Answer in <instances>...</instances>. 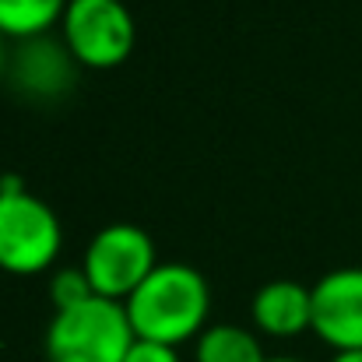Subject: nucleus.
I'll use <instances>...</instances> for the list:
<instances>
[{"instance_id":"obj_1","label":"nucleus","mask_w":362,"mask_h":362,"mask_svg":"<svg viewBox=\"0 0 362 362\" xmlns=\"http://www.w3.org/2000/svg\"><path fill=\"white\" fill-rule=\"evenodd\" d=\"M123 306L141 341H158L176 349L204 334L211 313V288L194 264L165 260L137 285V292Z\"/></svg>"},{"instance_id":"obj_15","label":"nucleus","mask_w":362,"mask_h":362,"mask_svg":"<svg viewBox=\"0 0 362 362\" xmlns=\"http://www.w3.org/2000/svg\"><path fill=\"white\" fill-rule=\"evenodd\" d=\"M267 362H303V359H288V356H278V359H267Z\"/></svg>"},{"instance_id":"obj_5","label":"nucleus","mask_w":362,"mask_h":362,"mask_svg":"<svg viewBox=\"0 0 362 362\" xmlns=\"http://www.w3.org/2000/svg\"><path fill=\"white\" fill-rule=\"evenodd\" d=\"M81 267H85L95 296L127 303L137 292V285L158 267V257H155L151 236L141 226L113 222L92 236Z\"/></svg>"},{"instance_id":"obj_7","label":"nucleus","mask_w":362,"mask_h":362,"mask_svg":"<svg viewBox=\"0 0 362 362\" xmlns=\"http://www.w3.org/2000/svg\"><path fill=\"white\" fill-rule=\"evenodd\" d=\"M253 324L271 338H296L313 327V288L299 281H267L250 303Z\"/></svg>"},{"instance_id":"obj_6","label":"nucleus","mask_w":362,"mask_h":362,"mask_svg":"<svg viewBox=\"0 0 362 362\" xmlns=\"http://www.w3.org/2000/svg\"><path fill=\"white\" fill-rule=\"evenodd\" d=\"M334 352H362V267L327 271L313 285V327Z\"/></svg>"},{"instance_id":"obj_4","label":"nucleus","mask_w":362,"mask_h":362,"mask_svg":"<svg viewBox=\"0 0 362 362\" xmlns=\"http://www.w3.org/2000/svg\"><path fill=\"white\" fill-rule=\"evenodd\" d=\"M60 25L71 60L92 71L120 67L137 39L134 14L123 0H71Z\"/></svg>"},{"instance_id":"obj_3","label":"nucleus","mask_w":362,"mask_h":362,"mask_svg":"<svg viewBox=\"0 0 362 362\" xmlns=\"http://www.w3.org/2000/svg\"><path fill=\"white\" fill-rule=\"evenodd\" d=\"M137 334L130 327L127 306L92 296L81 306L57 310L46 327L49 362H123Z\"/></svg>"},{"instance_id":"obj_2","label":"nucleus","mask_w":362,"mask_h":362,"mask_svg":"<svg viewBox=\"0 0 362 362\" xmlns=\"http://www.w3.org/2000/svg\"><path fill=\"white\" fill-rule=\"evenodd\" d=\"M64 229L57 211L25 190L18 176L0 180V271L28 278L60 257Z\"/></svg>"},{"instance_id":"obj_13","label":"nucleus","mask_w":362,"mask_h":362,"mask_svg":"<svg viewBox=\"0 0 362 362\" xmlns=\"http://www.w3.org/2000/svg\"><path fill=\"white\" fill-rule=\"evenodd\" d=\"M331 362H362V352H334Z\"/></svg>"},{"instance_id":"obj_11","label":"nucleus","mask_w":362,"mask_h":362,"mask_svg":"<svg viewBox=\"0 0 362 362\" xmlns=\"http://www.w3.org/2000/svg\"><path fill=\"white\" fill-rule=\"evenodd\" d=\"M92 296H95V288H92V281H88L85 267H64V271H57V274H53V281H49L53 313H57V310L81 306V303H88Z\"/></svg>"},{"instance_id":"obj_10","label":"nucleus","mask_w":362,"mask_h":362,"mask_svg":"<svg viewBox=\"0 0 362 362\" xmlns=\"http://www.w3.org/2000/svg\"><path fill=\"white\" fill-rule=\"evenodd\" d=\"M194 362H267L260 338L236 324H211L194 341Z\"/></svg>"},{"instance_id":"obj_8","label":"nucleus","mask_w":362,"mask_h":362,"mask_svg":"<svg viewBox=\"0 0 362 362\" xmlns=\"http://www.w3.org/2000/svg\"><path fill=\"white\" fill-rule=\"evenodd\" d=\"M71 53L46 42V39H28L14 53V78L25 92H64L71 85Z\"/></svg>"},{"instance_id":"obj_9","label":"nucleus","mask_w":362,"mask_h":362,"mask_svg":"<svg viewBox=\"0 0 362 362\" xmlns=\"http://www.w3.org/2000/svg\"><path fill=\"white\" fill-rule=\"evenodd\" d=\"M71 0H0V35L4 39H42L57 21H64Z\"/></svg>"},{"instance_id":"obj_14","label":"nucleus","mask_w":362,"mask_h":362,"mask_svg":"<svg viewBox=\"0 0 362 362\" xmlns=\"http://www.w3.org/2000/svg\"><path fill=\"white\" fill-rule=\"evenodd\" d=\"M4 42H7V39L0 35V74H4V67H7V46H4Z\"/></svg>"},{"instance_id":"obj_12","label":"nucleus","mask_w":362,"mask_h":362,"mask_svg":"<svg viewBox=\"0 0 362 362\" xmlns=\"http://www.w3.org/2000/svg\"><path fill=\"white\" fill-rule=\"evenodd\" d=\"M123 362H180V352L173 345H158V341H141L137 338Z\"/></svg>"}]
</instances>
